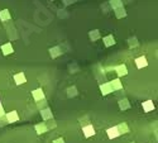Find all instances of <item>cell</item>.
<instances>
[{"label": "cell", "mask_w": 158, "mask_h": 143, "mask_svg": "<svg viewBox=\"0 0 158 143\" xmlns=\"http://www.w3.org/2000/svg\"><path fill=\"white\" fill-rule=\"evenodd\" d=\"M14 81H15L17 85H23L27 82V77L24 75V72H19L14 75Z\"/></svg>", "instance_id": "6"}, {"label": "cell", "mask_w": 158, "mask_h": 143, "mask_svg": "<svg viewBox=\"0 0 158 143\" xmlns=\"http://www.w3.org/2000/svg\"><path fill=\"white\" fill-rule=\"evenodd\" d=\"M115 15H117V18H124L125 15H127V12H125V9H124V6H119V8H117L115 9Z\"/></svg>", "instance_id": "18"}, {"label": "cell", "mask_w": 158, "mask_h": 143, "mask_svg": "<svg viewBox=\"0 0 158 143\" xmlns=\"http://www.w3.org/2000/svg\"><path fill=\"white\" fill-rule=\"evenodd\" d=\"M133 143H134V142H133Z\"/></svg>", "instance_id": "28"}, {"label": "cell", "mask_w": 158, "mask_h": 143, "mask_svg": "<svg viewBox=\"0 0 158 143\" xmlns=\"http://www.w3.org/2000/svg\"><path fill=\"white\" fill-rule=\"evenodd\" d=\"M89 37H90V39L91 41H97L99 38H100V32L99 31H91L90 33H89Z\"/></svg>", "instance_id": "21"}, {"label": "cell", "mask_w": 158, "mask_h": 143, "mask_svg": "<svg viewBox=\"0 0 158 143\" xmlns=\"http://www.w3.org/2000/svg\"><path fill=\"white\" fill-rule=\"evenodd\" d=\"M106 133H107V137H109L110 139H114V138H117V137H119V132H118V128L117 127H111V128H109V129L106 131Z\"/></svg>", "instance_id": "13"}, {"label": "cell", "mask_w": 158, "mask_h": 143, "mask_svg": "<svg viewBox=\"0 0 158 143\" xmlns=\"http://www.w3.org/2000/svg\"><path fill=\"white\" fill-rule=\"evenodd\" d=\"M77 94H78V91H77L76 86H70V88L67 89V96H68V98H75Z\"/></svg>", "instance_id": "20"}, {"label": "cell", "mask_w": 158, "mask_h": 143, "mask_svg": "<svg viewBox=\"0 0 158 143\" xmlns=\"http://www.w3.org/2000/svg\"><path fill=\"white\" fill-rule=\"evenodd\" d=\"M34 129H35V132H37V134H44V133L48 132V128L46 125V121H42V123H39V124H35Z\"/></svg>", "instance_id": "5"}, {"label": "cell", "mask_w": 158, "mask_h": 143, "mask_svg": "<svg viewBox=\"0 0 158 143\" xmlns=\"http://www.w3.org/2000/svg\"><path fill=\"white\" fill-rule=\"evenodd\" d=\"M119 108L120 110H128V109H130V103H129V100L128 99H121L119 100Z\"/></svg>", "instance_id": "16"}, {"label": "cell", "mask_w": 158, "mask_h": 143, "mask_svg": "<svg viewBox=\"0 0 158 143\" xmlns=\"http://www.w3.org/2000/svg\"><path fill=\"white\" fill-rule=\"evenodd\" d=\"M114 70H115V72H117V75H118L119 77H121V76H127V75H128V68H127L125 65H119V66H117Z\"/></svg>", "instance_id": "8"}, {"label": "cell", "mask_w": 158, "mask_h": 143, "mask_svg": "<svg viewBox=\"0 0 158 143\" xmlns=\"http://www.w3.org/2000/svg\"><path fill=\"white\" fill-rule=\"evenodd\" d=\"M13 52H14V49H13L12 43H5V45L2 46V53H3L4 56H8V55H10V53H13Z\"/></svg>", "instance_id": "14"}, {"label": "cell", "mask_w": 158, "mask_h": 143, "mask_svg": "<svg viewBox=\"0 0 158 143\" xmlns=\"http://www.w3.org/2000/svg\"><path fill=\"white\" fill-rule=\"evenodd\" d=\"M103 41H104V45H105L106 47H111V46L115 45V38H114L111 34H109V35H106V37H104Z\"/></svg>", "instance_id": "15"}, {"label": "cell", "mask_w": 158, "mask_h": 143, "mask_svg": "<svg viewBox=\"0 0 158 143\" xmlns=\"http://www.w3.org/2000/svg\"><path fill=\"white\" fill-rule=\"evenodd\" d=\"M135 65H137V67H138V68L147 67V66H148V61H147L146 57L140 56V57H138V58H135Z\"/></svg>", "instance_id": "9"}, {"label": "cell", "mask_w": 158, "mask_h": 143, "mask_svg": "<svg viewBox=\"0 0 158 143\" xmlns=\"http://www.w3.org/2000/svg\"><path fill=\"white\" fill-rule=\"evenodd\" d=\"M10 17H12V15H10V13H9L8 9H4V10L0 12V19H2L3 22H6V20H9Z\"/></svg>", "instance_id": "19"}, {"label": "cell", "mask_w": 158, "mask_h": 143, "mask_svg": "<svg viewBox=\"0 0 158 143\" xmlns=\"http://www.w3.org/2000/svg\"><path fill=\"white\" fill-rule=\"evenodd\" d=\"M142 106H143V110H144L146 113L154 110V103L152 101V100H146V101H143Z\"/></svg>", "instance_id": "7"}, {"label": "cell", "mask_w": 158, "mask_h": 143, "mask_svg": "<svg viewBox=\"0 0 158 143\" xmlns=\"http://www.w3.org/2000/svg\"><path fill=\"white\" fill-rule=\"evenodd\" d=\"M110 5L114 9H117V8H119V6H123V3H121V0H111Z\"/></svg>", "instance_id": "22"}, {"label": "cell", "mask_w": 158, "mask_h": 143, "mask_svg": "<svg viewBox=\"0 0 158 143\" xmlns=\"http://www.w3.org/2000/svg\"><path fill=\"white\" fill-rule=\"evenodd\" d=\"M5 118H6V120H8L9 124L10 123H15V121L19 120V115H18V113L15 110H12L9 113H6L5 114Z\"/></svg>", "instance_id": "3"}, {"label": "cell", "mask_w": 158, "mask_h": 143, "mask_svg": "<svg viewBox=\"0 0 158 143\" xmlns=\"http://www.w3.org/2000/svg\"><path fill=\"white\" fill-rule=\"evenodd\" d=\"M110 86L113 89V91H117V90H121L123 89V84L119 78H114V80L110 81Z\"/></svg>", "instance_id": "11"}, {"label": "cell", "mask_w": 158, "mask_h": 143, "mask_svg": "<svg viewBox=\"0 0 158 143\" xmlns=\"http://www.w3.org/2000/svg\"><path fill=\"white\" fill-rule=\"evenodd\" d=\"M32 96L35 101H41V100H44V91L43 89H35L34 91H32Z\"/></svg>", "instance_id": "4"}, {"label": "cell", "mask_w": 158, "mask_h": 143, "mask_svg": "<svg viewBox=\"0 0 158 143\" xmlns=\"http://www.w3.org/2000/svg\"><path fill=\"white\" fill-rule=\"evenodd\" d=\"M117 128H118V132H119V134H127V133H129V127H128V124L127 123H120L119 125H117Z\"/></svg>", "instance_id": "17"}, {"label": "cell", "mask_w": 158, "mask_h": 143, "mask_svg": "<svg viewBox=\"0 0 158 143\" xmlns=\"http://www.w3.org/2000/svg\"><path fill=\"white\" fill-rule=\"evenodd\" d=\"M62 53H63L62 48H61V47H58V46H56V47H53V48H49V55H51L52 58H56V57L61 56Z\"/></svg>", "instance_id": "12"}, {"label": "cell", "mask_w": 158, "mask_h": 143, "mask_svg": "<svg viewBox=\"0 0 158 143\" xmlns=\"http://www.w3.org/2000/svg\"><path fill=\"white\" fill-rule=\"evenodd\" d=\"M41 115H42V119L44 120V121H47L49 119H53V113H52L51 108H48V106L41 109Z\"/></svg>", "instance_id": "1"}, {"label": "cell", "mask_w": 158, "mask_h": 143, "mask_svg": "<svg viewBox=\"0 0 158 143\" xmlns=\"http://www.w3.org/2000/svg\"><path fill=\"white\" fill-rule=\"evenodd\" d=\"M100 91H101L103 95L110 94V92L113 91V89H111V86H110V82H104V84L100 85Z\"/></svg>", "instance_id": "10"}, {"label": "cell", "mask_w": 158, "mask_h": 143, "mask_svg": "<svg viewBox=\"0 0 158 143\" xmlns=\"http://www.w3.org/2000/svg\"><path fill=\"white\" fill-rule=\"evenodd\" d=\"M49 120H51V121H49L48 124L46 123V125H47V128H48V131L51 129V128H54V127H56V121H54L53 119H49Z\"/></svg>", "instance_id": "23"}, {"label": "cell", "mask_w": 158, "mask_h": 143, "mask_svg": "<svg viewBox=\"0 0 158 143\" xmlns=\"http://www.w3.org/2000/svg\"><path fill=\"white\" fill-rule=\"evenodd\" d=\"M5 124H9L8 120H6V118H5V115L0 117V125H5Z\"/></svg>", "instance_id": "24"}, {"label": "cell", "mask_w": 158, "mask_h": 143, "mask_svg": "<svg viewBox=\"0 0 158 143\" xmlns=\"http://www.w3.org/2000/svg\"><path fill=\"white\" fill-rule=\"evenodd\" d=\"M0 105H2V100H0Z\"/></svg>", "instance_id": "27"}, {"label": "cell", "mask_w": 158, "mask_h": 143, "mask_svg": "<svg viewBox=\"0 0 158 143\" xmlns=\"http://www.w3.org/2000/svg\"><path fill=\"white\" fill-rule=\"evenodd\" d=\"M53 143H66V142H64V139H63L62 137H60V138L54 139V141H53Z\"/></svg>", "instance_id": "25"}, {"label": "cell", "mask_w": 158, "mask_h": 143, "mask_svg": "<svg viewBox=\"0 0 158 143\" xmlns=\"http://www.w3.org/2000/svg\"><path fill=\"white\" fill-rule=\"evenodd\" d=\"M82 132H84V135L86 138H90V137H92V135H95V128L92 127L91 124L84 125L82 127Z\"/></svg>", "instance_id": "2"}, {"label": "cell", "mask_w": 158, "mask_h": 143, "mask_svg": "<svg viewBox=\"0 0 158 143\" xmlns=\"http://www.w3.org/2000/svg\"><path fill=\"white\" fill-rule=\"evenodd\" d=\"M3 115H5V111H4V108L2 105H0V117H3Z\"/></svg>", "instance_id": "26"}]
</instances>
